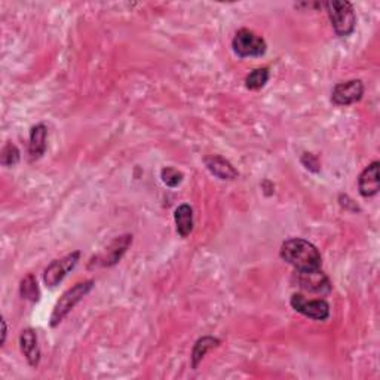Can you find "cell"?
Instances as JSON below:
<instances>
[{"mask_svg": "<svg viewBox=\"0 0 380 380\" xmlns=\"http://www.w3.org/2000/svg\"><path fill=\"white\" fill-rule=\"evenodd\" d=\"M281 259L296 271H313L321 268V254L317 246L302 237H291L281 246Z\"/></svg>", "mask_w": 380, "mask_h": 380, "instance_id": "obj_1", "label": "cell"}, {"mask_svg": "<svg viewBox=\"0 0 380 380\" xmlns=\"http://www.w3.org/2000/svg\"><path fill=\"white\" fill-rule=\"evenodd\" d=\"M94 285H95V282L92 279H88V281H82V282L74 284L72 288L64 291L60 300L55 303L54 310H52L51 318H50V326L52 328L60 326L61 321L69 315V313L73 310V308L78 305V303L85 296H88L89 291L94 288Z\"/></svg>", "mask_w": 380, "mask_h": 380, "instance_id": "obj_2", "label": "cell"}, {"mask_svg": "<svg viewBox=\"0 0 380 380\" xmlns=\"http://www.w3.org/2000/svg\"><path fill=\"white\" fill-rule=\"evenodd\" d=\"M324 6L337 36L348 37L354 33L357 17L352 3L346 0H331V2H326Z\"/></svg>", "mask_w": 380, "mask_h": 380, "instance_id": "obj_3", "label": "cell"}, {"mask_svg": "<svg viewBox=\"0 0 380 380\" xmlns=\"http://www.w3.org/2000/svg\"><path fill=\"white\" fill-rule=\"evenodd\" d=\"M232 48L240 59H249V56H263L268 50V43L262 36L255 34L249 28H241L233 37Z\"/></svg>", "mask_w": 380, "mask_h": 380, "instance_id": "obj_4", "label": "cell"}, {"mask_svg": "<svg viewBox=\"0 0 380 380\" xmlns=\"http://www.w3.org/2000/svg\"><path fill=\"white\" fill-rule=\"evenodd\" d=\"M81 251H73L64 257L54 260L43 272V282L46 287L54 288L59 285L67 275L76 268V264L79 263Z\"/></svg>", "mask_w": 380, "mask_h": 380, "instance_id": "obj_5", "label": "cell"}, {"mask_svg": "<svg viewBox=\"0 0 380 380\" xmlns=\"http://www.w3.org/2000/svg\"><path fill=\"white\" fill-rule=\"evenodd\" d=\"M290 305L294 310L310 319L326 321L330 317V305L322 299L309 300L303 294L294 293L290 299Z\"/></svg>", "mask_w": 380, "mask_h": 380, "instance_id": "obj_6", "label": "cell"}, {"mask_svg": "<svg viewBox=\"0 0 380 380\" xmlns=\"http://www.w3.org/2000/svg\"><path fill=\"white\" fill-rule=\"evenodd\" d=\"M364 95V83L359 79H352L337 83L331 91V101L336 106H350L358 103Z\"/></svg>", "mask_w": 380, "mask_h": 380, "instance_id": "obj_7", "label": "cell"}, {"mask_svg": "<svg viewBox=\"0 0 380 380\" xmlns=\"http://www.w3.org/2000/svg\"><path fill=\"white\" fill-rule=\"evenodd\" d=\"M297 284L299 287L309 293H317V294H327L331 291V284L327 278V275L319 271H297Z\"/></svg>", "mask_w": 380, "mask_h": 380, "instance_id": "obj_8", "label": "cell"}, {"mask_svg": "<svg viewBox=\"0 0 380 380\" xmlns=\"http://www.w3.org/2000/svg\"><path fill=\"white\" fill-rule=\"evenodd\" d=\"M358 189L363 198H372L380 190V164L379 160L364 168L358 177Z\"/></svg>", "mask_w": 380, "mask_h": 380, "instance_id": "obj_9", "label": "cell"}, {"mask_svg": "<svg viewBox=\"0 0 380 380\" xmlns=\"http://www.w3.org/2000/svg\"><path fill=\"white\" fill-rule=\"evenodd\" d=\"M20 348L30 367L36 368L41 363V348L37 341V335L33 328H25L20 335Z\"/></svg>", "mask_w": 380, "mask_h": 380, "instance_id": "obj_10", "label": "cell"}, {"mask_svg": "<svg viewBox=\"0 0 380 380\" xmlns=\"http://www.w3.org/2000/svg\"><path fill=\"white\" fill-rule=\"evenodd\" d=\"M204 164L213 176H215L220 180H229L231 182V180H236L237 176H240V173L235 169V167L223 156H218V155L207 156L204 159Z\"/></svg>", "mask_w": 380, "mask_h": 380, "instance_id": "obj_11", "label": "cell"}, {"mask_svg": "<svg viewBox=\"0 0 380 380\" xmlns=\"http://www.w3.org/2000/svg\"><path fill=\"white\" fill-rule=\"evenodd\" d=\"M131 244H132L131 235H123V236L116 237V240L113 241L106 249V253H104V255L101 257V262H103L101 264L103 266L116 264L122 259V255L125 254V251L128 250V246Z\"/></svg>", "mask_w": 380, "mask_h": 380, "instance_id": "obj_12", "label": "cell"}, {"mask_svg": "<svg viewBox=\"0 0 380 380\" xmlns=\"http://www.w3.org/2000/svg\"><path fill=\"white\" fill-rule=\"evenodd\" d=\"M46 137L48 128L43 123H37L30 131V142H28V151L32 159H41L46 151Z\"/></svg>", "mask_w": 380, "mask_h": 380, "instance_id": "obj_13", "label": "cell"}, {"mask_svg": "<svg viewBox=\"0 0 380 380\" xmlns=\"http://www.w3.org/2000/svg\"><path fill=\"white\" fill-rule=\"evenodd\" d=\"M174 222L177 233L182 237H187L193 231V210L187 204H182L176 208Z\"/></svg>", "mask_w": 380, "mask_h": 380, "instance_id": "obj_14", "label": "cell"}, {"mask_svg": "<svg viewBox=\"0 0 380 380\" xmlns=\"http://www.w3.org/2000/svg\"><path fill=\"white\" fill-rule=\"evenodd\" d=\"M220 345V340L213 336H204L201 339L196 340V344L193 345L192 349V367L196 370L199 367V364L202 363V359L205 358V355L210 352L211 349L217 348Z\"/></svg>", "mask_w": 380, "mask_h": 380, "instance_id": "obj_15", "label": "cell"}, {"mask_svg": "<svg viewBox=\"0 0 380 380\" xmlns=\"http://www.w3.org/2000/svg\"><path fill=\"white\" fill-rule=\"evenodd\" d=\"M20 294H21V297L25 300H30L33 303L39 302L41 290H39V285H37L34 275L28 273L25 278H23V281L20 284Z\"/></svg>", "mask_w": 380, "mask_h": 380, "instance_id": "obj_16", "label": "cell"}, {"mask_svg": "<svg viewBox=\"0 0 380 380\" xmlns=\"http://www.w3.org/2000/svg\"><path fill=\"white\" fill-rule=\"evenodd\" d=\"M271 78V73L268 67H259L254 69L245 79V87L251 91L262 89L266 83H268Z\"/></svg>", "mask_w": 380, "mask_h": 380, "instance_id": "obj_17", "label": "cell"}, {"mask_svg": "<svg viewBox=\"0 0 380 380\" xmlns=\"http://www.w3.org/2000/svg\"><path fill=\"white\" fill-rule=\"evenodd\" d=\"M0 162L3 167H14L20 162V150L14 145V142H6L5 147L0 154Z\"/></svg>", "mask_w": 380, "mask_h": 380, "instance_id": "obj_18", "label": "cell"}, {"mask_svg": "<svg viewBox=\"0 0 380 380\" xmlns=\"http://www.w3.org/2000/svg\"><path fill=\"white\" fill-rule=\"evenodd\" d=\"M160 178H162L165 186L174 189L183 182V173H180L178 169L173 167H165L162 168V171H160Z\"/></svg>", "mask_w": 380, "mask_h": 380, "instance_id": "obj_19", "label": "cell"}, {"mask_svg": "<svg viewBox=\"0 0 380 380\" xmlns=\"http://www.w3.org/2000/svg\"><path fill=\"white\" fill-rule=\"evenodd\" d=\"M300 160H302V164L305 165V168L312 171V173H318V171H319V162H318V158L315 155L303 154Z\"/></svg>", "mask_w": 380, "mask_h": 380, "instance_id": "obj_20", "label": "cell"}, {"mask_svg": "<svg viewBox=\"0 0 380 380\" xmlns=\"http://www.w3.org/2000/svg\"><path fill=\"white\" fill-rule=\"evenodd\" d=\"M6 332H8V330H6V321L2 319V345L5 344V340H6Z\"/></svg>", "mask_w": 380, "mask_h": 380, "instance_id": "obj_21", "label": "cell"}]
</instances>
